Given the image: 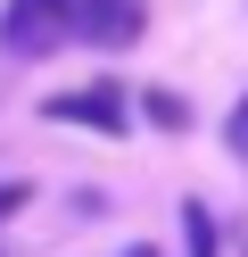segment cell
<instances>
[{"label":"cell","mask_w":248,"mask_h":257,"mask_svg":"<svg viewBox=\"0 0 248 257\" xmlns=\"http://www.w3.org/2000/svg\"><path fill=\"white\" fill-rule=\"evenodd\" d=\"M42 116H50V124H83V133H99V141L132 133V100H124V83H75V91H50Z\"/></svg>","instance_id":"2"},{"label":"cell","mask_w":248,"mask_h":257,"mask_svg":"<svg viewBox=\"0 0 248 257\" xmlns=\"http://www.w3.org/2000/svg\"><path fill=\"white\" fill-rule=\"evenodd\" d=\"M223 150H231V158L248 166V91L231 100V116H223Z\"/></svg>","instance_id":"5"},{"label":"cell","mask_w":248,"mask_h":257,"mask_svg":"<svg viewBox=\"0 0 248 257\" xmlns=\"http://www.w3.org/2000/svg\"><path fill=\"white\" fill-rule=\"evenodd\" d=\"M124 257H157V249H149V240H132V249H124Z\"/></svg>","instance_id":"7"},{"label":"cell","mask_w":248,"mask_h":257,"mask_svg":"<svg viewBox=\"0 0 248 257\" xmlns=\"http://www.w3.org/2000/svg\"><path fill=\"white\" fill-rule=\"evenodd\" d=\"M25 207V183H0V216H17Z\"/></svg>","instance_id":"6"},{"label":"cell","mask_w":248,"mask_h":257,"mask_svg":"<svg viewBox=\"0 0 248 257\" xmlns=\"http://www.w3.org/2000/svg\"><path fill=\"white\" fill-rule=\"evenodd\" d=\"M141 116L157 124V133H190V100H182V91H165V83L141 91Z\"/></svg>","instance_id":"4"},{"label":"cell","mask_w":248,"mask_h":257,"mask_svg":"<svg viewBox=\"0 0 248 257\" xmlns=\"http://www.w3.org/2000/svg\"><path fill=\"white\" fill-rule=\"evenodd\" d=\"M149 34L141 0H9L0 9V50L9 58H50L66 42H91V50H132Z\"/></svg>","instance_id":"1"},{"label":"cell","mask_w":248,"mask_h":257,"mask_svg":"<svg viewBox=\"0 0 248 257\" xmlns=\"http://www.w3.org/2000/svg\"><path fill=\"white\" fill-rule=\"evenodd\" d=\"M182 257H223V232H215L207 199H182Z\"/></svg>","instance_id":"3"}]
</instances>
